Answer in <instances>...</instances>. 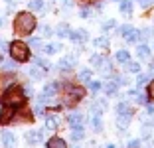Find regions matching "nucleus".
Wrapping results in <instances>:
<instances>
[{"instance_id": "1", "label": "nucleus", "mask_w": 154, "mask_h": 148, "mask_svg": "<svg viewBox=\"0 0 154 148\" xmlns=\"http://www.w3.org/2000/svg\"><path fill=\"white\" fill-rule=\"evenodd\" d=\"M36 16L30 12H20L16 14V18H14V32L18 34V36H30L34 30H36Z\"/></svg>"}, {"instance_id": "2", "label": "nucleus", "mask_w": 154, "mask_h": 148, "mask_svg": "<svg viewBox=\"0 0 154 148\" xmlns=\"http://www.w3.org/2000/svg\"><path fill=\"white\" fill-rule=\"evenodd\" d=\"M24 99H26L24 89L12 85V87H8V89L4 91V95H2V103H4V107L18 109V107H22V105H24Z\"/></svg>"}, {"instance_id": "3", "label": "nucleus", "mask_w": 154, "mask_h": 148, "mask_svg": "<svg viewBox=\"0 0 154 148\" xmlns=\"http://www.w3.org/2000/svg\"><path fill=\"white\" fill-rule=\"evenodd\" d=\"M8 51L12 55V59L18 61V63H24V61L30 59V45L24 44V42H12L8 45Z\"/></svg>"}, {"instance_id": "4", "label": "nucleus", "mask_w": 154, "mask_h": 148, "mask_svg": "<svg viewBox=\"0 0 154 148\" xmlns=\"http://www.w3.org/2000/svg\"><path fill=\"white\" fill-rule=\"evenodd\" d=\"M85 97V89L83 87H75V85H67L65 87V95H63V103L65 105H75Z\"/></svg>"}, {"instance_id": "5", "label": "nucleus", "mask_w": 154, "mask_h": 148, "mask_svg": "<svg viewBox=\"0 0 154 148\" xmlns=\"http://www.w3.org/2000/svg\"><path fill=\"white\" fill-rule=\"evenodd\" d=\"M26 140H28V144H32V146L42 144L44 142V132H42V130H28L26 132Z\"/></svg>"}, {"instance_id": "6", "label": "nucleus", "mask_w": 154, "mask_h": 148, "mask_svg": "<svg viewBox=\"0 0 154 148\" xmlns=\"http://www.w3.org/2000/svg\"><path fill=\"white\" fill-rule=\"evenodd\" d=\"M69 38H71V42H75V44H85L89 34H87V30H71L69 32Z\"/></svg>"}, {"instance_id": "7", "label": "nucleus", "mask_w": 154, "mask_h": 148, "mask_svg": "<svg viewBox=\"0 0 154 148\" xmlns=\"http://www.w3.org/2000/svg\"><path fill=\"white\" fill-rule=\"evenodd\" d=\"M73 67H75V57H73V55H67V57H63L61 61L57 63L59 71H71Z\"/></svg>"}, {"instance_id": "8", "label": "nucleus", "mask_w": 154, "mask_h": 148, "mask_svg": "<svg viewBox=\"0 0 154 148\" xmlns=\"http://www.w3.org/2000/svg\"><path fill=\"white\" fill-rule=\"evenodd\" d=\"M0 138H2V144H4L6 148H12L14 144H16V136H14V132H10V130H2Z\"/></svg>"}, {"instance_id": "9", "label": "nucleus", "mask_w": 154, "mask_h": 148, "mask_svg": "<svg viewBox=\"0 0 154 148\" xmlns=\"http://www.w3.org/2000/svg\"><path fill=\"white\" fill-rule=\"evenodd\" d=\"M67 121H69V125H71V128H75V126H83V115L79 111L71 113V115L67 117Z\"/></svg>"}, {"instance_id": "10", "label": "nucleus", "mask_w": 154, "mask_h": 148, "mask_svg": "<svg viewBox=\"0 0 154 148\" xmlns=\"http://www.w3.org/2000/svg\"><path fill=\"white\" fill-rule=\"evenodd\" d=\"M48 148H67V142L63 138H59V136H51L48 140Z\"/></svg>"}, {"instance_id": "11", "label": "nucleus", "mask_w": 154, "mask_h": 148, "mask_svg": "<svg viewBox=\"0 0 154 148\" xmlns=\"http://www.w3.org/2000/svg\"><path fill=\"white\" fill-rule=\"evenodd\" d=\"M103 89H105V95H107V97H113V95H117L119 85L115 83V81H107V83L103 85Z\"/></svg>"}, {"instance_id": "12", "label": "nucleus", "mask_w": 154, "mask_h": 148, "mask_svg": "<svg viewBox=\"0 0 154 148\" xmlns=\"http://www.w3.org/2000/svg\"><path fill=\"white\" fill-rule=\"evenodd\" d=\"M14 119V111L10 107H4V111H2V115H0V125H6L8 121H12Z\"/></svg>"}, {"instance_id": "13", "label": "nucleus", "mask_w": 154, "mask_h": 148, "mask_svg": "<svg viewBox=\"0 0 154 148\" xmlns=\"http://www.w3.org/2000/svg\"><path fill=\"white\" fill-rule=\"evenodd\" d=\"M131 117H132V115H119V119H117L119 130H127L128 122H131Z\"/></svg>"}, {"instance_id": "14", "label": "nucleus", "mask_w": 154, "mask_h": 148, "mask_svg": "<svg viewBox=\"0 0 154 148\" xmlns=\"http://www.w3.org/2000/svg\"><path fill=\"white\" fill-rule=\"evenodd\" d=\"M57 89H59V85H57V83H48V85L44 87V95H48V97H51V99H54L55 95H57Z\"/></svg>"}, {"instance_id": "15", "label": "nucleus", "mask_w": 154, "mask_h": 148, "mask_svg": "<svg viewBox=\"0 0 154 148\" xmlns=\"http://www.w3.org/2000/svg\"><path fill=\"white\" fill-rule=\"evenodd\" d=\"M115 57H117V61L122 63V65H125L127 61H131V54H128V49H119Z\"/></svg>"}, {"instance_id": "16", "label": "nucleus", "mask_w": 154, "mask_h": 148, "mask_svg": "<svg viewBox=\"0 0 154 148\" xmlns=\"http://www.w3.org/2000/svg\"><path fill=\"white\" fill-rule=\"evenodd\" d=\"M119 8H121L122 14L131 16V14H132V2H131V0H121V2H119Z\"/></svg>"}, {"instance_id": "17", "label": "nucleus", "mask_w": 154, "mask_h": 148, "mask_svg": "<svg viewBox=\"0 0 154 148\" xmlns=\"http://www.w3.org/2000/svg\"><path fill=\"white\" fill-rule=\"evenodd\" d=\"M45 128H48V130L59 128V119L57 117H45Z\"/></svg>"}, {"instance_id": "18", "label": "nucleus", "mask_w": 154, "mask_h": 148, "mask_svg": "<svg viewBox=\"0 0 154 148\" xmlns=\"http://www.w3.org/2000/svg\"><path fill=\"white\" fill-rule=\"evenodd\" d=\"M119 34H121L122 38H127V40H128V38H131L132 34H134V28H132L131 24H125V26L119 28Z\"/></svg>"}, {"instance_id": "19", "label": "nucleus", "mask_w": 154, "mask_h": 148, "mask_svg": "<svg viewBox=\"0 0 154 148\" xmlns=\"http://www.w3.org/2000/svg\"><path fill=\"white\" fill-rule=\"evenodd\" d=\"M105 61H107L105 55H91V63H93V67H95V69H101L105 65Z\"/></svg>"}, {"instance_id": "20", "label": "nucleus", "mask_w": 154, "mask_h": 148, "mask_svg": "<svg viewBox=\"0 0 154 148\" xmlns=\"http://www.w3.org/2000/svg\"><path fill=\"white\" fill-rule=\"evenodd\" d=\"M117 115H132L131 105H128V103H125V101H121V103L117 105Z\"/></svg>"}, {"instance_id": "21", "label": "nucleus", "mask_w": 154, "mask_h": 148, "mask_svg": "<svg viewBox=\"0 0 154 148\" xmlns=\"http://www.w3.org/2000/svg\"><path fill=\"white\" fill-rule=\"evenodd\" d=\"M45 73L44 67H40V65H34V67H30V77H34V79H42Z\"/></svg>"}, {"instance_id": "22", "label": "nucleus", "mask_w": 154, "mask_h": 148, "mask_svg": "<svg viewBox=\"0 0 154 148\" xmlns=\"http://www.w3.org/2000/svg\"><path fill=\"white\" fill-rule=\"evenodd\" d=\"M136 54H138V57H140V59H144V57H148V55H150V48L146 44H138Z\"/></svg>"}, {"instance_id": "23", "label": "nucleus", "mask_w": 154, "mask_h": 148, "mask_svg": "<svg viewBox=\"0 0 154 148\" xmlns=\"http://www.w3.org/2000/svg\"><path fill=\"white\" fill-rule=\"evenodd\" d=\"M83 136H85V130H83V126H75V128H71V140H81Z\"/></svg>"}, {"instance_id": "24", "label": "nucleus", "mask_w": 154, "mask_h": 148, "mask_svg": "<svg viewBox=\"0 0 154 148\" xmlns=\"http://www.w3.org/2000/svg\"><path fill=\"white\" fill-rule=\"evenodd\" d=\"M28 6L32 12H38V10H44V0H28Z\"/></svg>"}, {"instance_id": "25", "label": "nucleus", "mask_w": 154, "mask_h": 148, "mask_svg": "<svg viewBox=\"0 0 154 148\" xmlns=\"http://www.w3.org/2000/svg\"><path fill=\"white\" fill-rule=\"evenodd\" d=\"M59 49H61V45H59V44H48L44 48V51H45V55H54V54H57Z\"/></svg>"}, {"instance_id": "26", "label": "nucleus", "mask_w": 154, "mask_h": 148, "mask_svg": "<svg viewBox=\"0 0 154 148\" xmlns=\"http://www.w3.org/2000/svg\"><path fill=\"white\" fill-rule=\"evenodd\" d=\"M93 45L101 49H107L109 48V38H97V40H93Z\"/></svg>"}, {"instance_id": "27", "label": "nucleus", "mask_w": 154, "mask_h": 148, "mask_svg": "<svg viewBox=\"0 0 154 148\" xmlns=\"http://www.w3.org/2000/svg\"><path fill=\"white\" fill-rule=\"evenodd\" d=\"M91 79H93V73H91V69H83V71H79V81H83V83H89Z\"/></svg>"}, {"instance_id": "28", "label": "nucleus", "mask_w": 154, "mask_h": 148, "mask_svg": "<svg viewBox=\"0 0 154 148\" xmlns=\"http://www.w3.org/2000/svg\"><path fill=\"white\" fill-rule=\"evenodd\" d=\"M150 79H152V75H150V73H138V77H136V83H138V87H142L144 83H148Z\"/></svg>"}, {"instance_id": "29", "label": "nucleus", "mask_w": 154, "mask_h": 148, "mask_svg": "<svg viewBox=\"0 0 154 148\" xmlns=\"http://www.w3.org/2000/svg\"><path fill=\"white\" fill-rule=\"evenodd\" d=\"M69 28H67V24H59L57 26V36L59 38H69Z\"/></svg>"}, {"instance_id": "30", "label": "nucleus", "mask_w": 154, "mask_h": 148, "mask_svg": "<svg viewBox=\"0 0 154 148\" xmlns=\"http://www.w3.org/2000/svg\"><path fill=\"white\" fill-rule=\"evenodd\" d=\"M127 71H131V73H140V63L127 61Z\"/></svg>"}, {"instance_id": "31", "label": "nucleus", "mask_w": 154, "mask_h": 148, "mask_svg": "<svg viewBox=\"0 0 154 148\" xmlns=\"http://www.w3.org/2000/svg\"><path fill=\"white\" fill-rule=\"evenodd\" d=\"M115 26H117V22H115V20H107V22L101 24V30H103V32H109V30H113Z\"/></svg>"}, {"instance_id": "32", "label": "nucleus", "mask_w": 154, "mask_h": 148, "mask_svg": "<svg viewBox=\"0 0 154 148\" xmlns=\"http://www.w3.org/2000/svg\"><path fill=\"white\" fill-rule=\"evenodd\" d=\"M150 132H152V125H150V122H144V125H142V138H148Z\"/></svg>"}, {"instance_id": "33", "label": "nucleus", "mask_w": 154, "mask_h": 148, "mask_svg": "<svg viewBox=\"0 0 154 148\" xmlns=\"http://www.w3.org/2000/svg\"><path fill=\"white\" fill-rule=\"evenodd\" d=\"M51 34H54V30H51V28L48 26V24H44V26H42V36H45V38H50Z\"/></svg>"}, {"instance_id": "34", "label": "nucleus", "mask_w": 154, "mask_h": 148, "mask_svg": "<svg viewBox=\"0 0 154 148\" xmlns=\"http://www.w3.org/2000/svg\"><path fill=\"white\" fill-rule=\"evenodd\" d=\"M12 83H14V77H4V79L0 81V85L6 87V89H8V87H12Z\"/></svg>"}, {"instance_id": "35", "label": "nucleus", "mask_w": 154, "mask_h": 148, "mask_svg": "<svg viewBox=\"0 0 154 148\" xmlns=\"http://www.w3.org/2000/svg\"><path fill=\"white\" fill-rule=\"evenodd\" d=\"M89 89L93 91V95H95L97 91L101 89V83H99V81H89Z\"/></svg>"}, {"instance_id": "36", "label": "nucleus", "mask_w": 154, "mask_h": 148, "mask_svg": "<svg viewBox=\"0 0 154 148\" xmlns=\"http://www.w3.org/2000/svg\"><path fill=\"white\" fill-rule=\"evenodd\" d=\"M91 14H93V8H91V6H85V8H81V18H89Z\"/></svg>"}, {"instance_id": "37", "label": "nucleus", "mask_w": 154, "mask_h": 148, "mask_svg": "<svg viewBox=\"0 0 154 148\" xmlns=\"http://www.w3.org/2000/svg\"><path fill=\"white\" fill-rule=\"evenodd\" d=\"M28 45H30V48H36V49H42V42L38 40V38H32Z\"/></svg>"}, {"instance_id": "38", "label": "nucleus", "mask_w": 154, "mask_h": 148, "mask_svg": "<svg viewBox=\"0 0 154 148\" xmlns=\"http://www.w3.org/2000/svg\"><path fill=\"white\" fill-rule=\"evenodd\" d=\"M113 79H115L117 85H128V79H125V77H121V75H115Z\"/></svg>"}, {"instance_id": "39", "label": "nucleus", "mask_w": 154, "mask_h": 148, "mask_svg": "<svg viewBox=\"0 0 154 148\" xmlns=\"http://www.w3.org/2000/svg\"><path fill=\"white\" fill-rule=\"evenodd\" d=\"M24 95H26V97H32V95H34V87L26 85V87H24Z\"/></svg>"}, {"instance_id": "40", "label": "nucleus", "mask_w": 154, "mask_h": 148, "mask_svg": "<svg viewBox=\"0 0 154 148\" xmlns=\"http://www.w3.org/2000/svg\"><path fill=\"white\" fill-rule=\"evenodd\" d=\"M148 97H150V99H154V79L148 83Z\"/></svg>"}, {"instance_id": "41", "label": "nucleus", "mask_w": 154, "mask_h": 148, "mask_svg": "<svg viewBox=\"0 0 154 148\" xmlns=\"http://www.w3.org/2000/svg\"><path fill=\"white\" fill-rule=\"evenodd\" d=\"M2 67H4L6 71H8V69H16V63H14V61H6L4 65H2Z\"/></svg>"}, {"instance_id": "42", "label": "nucleus", "mask_w": 154, "mask_h": 148, "mask_svg": "<svg viewBox=\"0 0 154 148\" xmlns=\"http://www.w3.org/2000/svg\"><path fill=\"white\" fill-rule=\"evenodd\" d=\"M138 146H140V140H128V148H138Z\"/></svg>"}, {"instance_id": "43", "label": "nucleus", "mask_w": 154, "mask_h": 148, "mask_svg": "<svg viewBox=\"0 0 154 148\" xmlns=\"http://www.w3.org/2000/svg\"><path fill=\"white\" fill-rule=\"evenodd\" d=\"M138 2H140V6H142V8H148V6L152 4L154 0H138Z\"/></svg>"}, {"instance_id": "44", "label": "nucleus", "mask_w": 154, "mask_h": 148, "mask_svg": "<svg viewBox=\"0 0 154 148\" xmlns=\"http://www.w3.org/2000/svg\"><path fill=\"white\" fill-rule=\"evenodd\" d=\"M4 49H8V45H6L4 40H0V51H4Z\"/></svg>"}, {"instance_id": "45", "label": "nucleus", "mask_w": 154, "mask_h": 148, "mask_svg": "<svg viewBox=\"0 0 154 148\" xmlns=\"http://www.w3.org/2000/svg\"><path fill=\"white\" fill-rule=\"evenodd\" d=\"M71 4H73L71 0H63V6H65V8H71Z\"/></svg>"}, {"instance_id": "46", "label": "nucleus", "mask_w": 154, "mask_h": 148, "mask_svg": "<svg viewBox=\"0 0 154 148\" xmlns=\"http://www.w3.org/2000/svg\"><path fill=\"white\" fill-rule=\"evenodd\" d=\"M105 148H115V144H107V146H105Z\"/></svg>"}, {"instance_id": "47", "label": "nucleus", "mask_w": 154, "mask_h": 148, "mask_svg": "<svg viewBox=\"0 0 154 148\" xmlns=\"http://www.w3.org/2000/svg\"><path fill=\"white\" fill-rule=\"evenodd\" d=\"M150 69H152V71H154V61H152V63H150Z\"/></svg>"}, {"instance_id": "48", "label": "nucleus", "mask_w": 154, "mask_h": 148, "mask_svg": "<svg viewBox=\"0 0 154 148\" xmlns=\"http://www.w3.org/2000/svg\"><path fill=\"white\" fill-rule=\"evenodd\" d=\"M2 24H4V20H2V18H0V28H2Z\"/></svg>"}, {"instance_id": "49", "label": "nucleus", "mask_w": 154, "mask_h": 148, "mask_svg": "<svg viewBox=\"0 0 154 148\" xmlns=\"http://www.w3.org/2000/svg\"><path fill=\"white\" fill-rule=\"evenodd\" d=\"M0 63H4V61H2V55H0Z\"/></svg>"}, {"instance_id": "50", "label": "nucleus", "mask_w": 154, "mask_h": 148, "mask_svg": "<svg viewBox=\"0 0 154 148\" xmlns=\"http://www.w3.org/2000/svg\"><path fill=\"white\" fill-rule=\"evenodd\" d=\"M113 2H121V0H113Z\"/></svg>"}, {"instance_id": "51", "label": "nucleus", "mask_w": 154, "mask_h": 148, "mask_svg": "<svg viewBox=\"0 0 154 148\" xmlns=\"http://www.w3.org/2000/svg\"><path fill=\"white\" fill-rule=\"evenodd\" d=\"M152 51H154V45H152Z\"/></svg>"}, {"instance_id": "52", "label": "nucleus", "mask_w": 154, "mask_h": 148, "mask_svg": "<svg viewBox=\"0 0 154 148\" xmlns=\"http://www.w3.org/2000/svg\"><path fill=\"white\" fill-rule=\"evenodd\" d=\"M152 144H154V140H152Z\"/></svg>"}]
</instances>
